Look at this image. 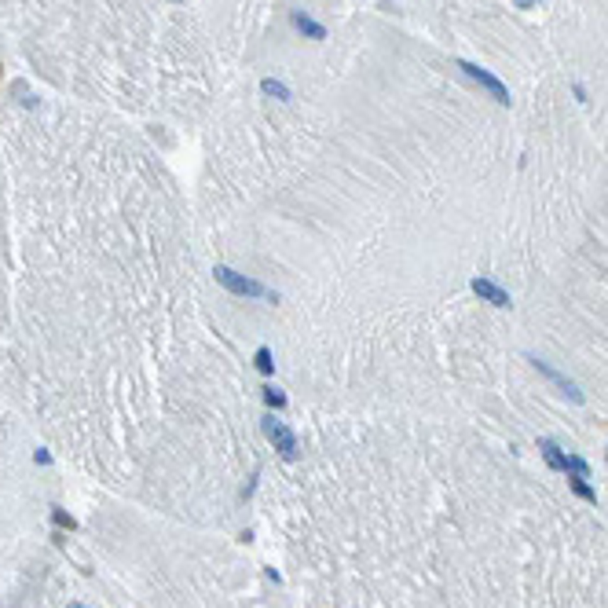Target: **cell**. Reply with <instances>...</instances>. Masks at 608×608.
I'll return each instance as SVG.
<instances>
[{
	"instance_id": "cell-3",
	"label": "cell",
	"mask_w": 608,
	"mask_h": 608,
	"mask_svg": "<svg viewBox=\"0 0 608 608\" xmlns=\"http://www.w3.org/2000/svg\"><path fill=\"white\" fill-rule=\"evenodd\" d=\"M473 293L480 300H488V304H495V308H506L510 304V293L502 286H495V282H488V278H473Z\"/></svg>"
},
{
	"instance_id": "cell-2",
	"label": "cell",
	"mask_w": 608,
	"mask_h": 608,
	"mask_svg": "<svg viewBox=\"0 0 608 608\" xmlns=\"http://www.w3.org/2000/svg\"><path fill=\"white\" fill-rule=\"evenodd\" d=\"M264 432H268V440H271L282 454H286V458H293V454H297V440H293V432H290L286 425H282V422H275V418H271V422L264 425Z\"/></svg>"
},
{
	"instance_id": "cell-10",
	"label": "cell",
	"mask_w": 608,
	"mask_h": 608,
	"mask_svg": "<svg viewBox=\"0 0 608 608\" xmlns=\"http://www.w3.org/2000/svg\"><path fill=\"white\" fill-rule=\"evenodd\" d=\"M70 608H84V604H70Z\"/></svg>"
},
{
	"instance_id": "cell-5",
	"label": "cell",
	"mask_w": 608,
	"mask_h": 608,
	"mask_svg": "<svg viewBox=\"0 0 608 608\" xmlns=\"http://www.w3.org/2000/svg\"><path fill=\"white\" fill-rule=\"evenodd\" d=\"M539 451H542V458H546L550 469H561L564 473V466H568V454H564L553 440H539Z\"/></svg>"
},
{
	"instance_id": "cell-7",
	"label": "cell",
	"mask_w": 608,
	"mask_h": 608,
	"mask_svg": "<svg viewBox=\"0 0 608 608\" xmlns=\"http://www.w3.org/2000/svg\"><path fill=\"white\" fill-rule=\"evenodd\" d=\"M572 491H575L579 498H586V502H597V491L586 484V476H572Z\"/></svg>"
},
{
	"instance_id": "cell-1",
	"label": "cell",
	"mask_w": 608,
	"mask_h": 608,
	"mask_svg": "<svg viewBox=\"0 0 608 608\" xmlns=\"http://www.w3.org/2000/svg\"><path fill=\"white\" fill-rule=\"evenodd\" d=\"M458 70H466V74H469V77H473L476 84H480V89H488L495 103H502V106H510V89H506V84L498 81V77H495L491 70H484V67H476V62H466V59L458 62Z\"/></svg>"
},
{
	"instance_id": "cell-9",
	"label": "cell",
	"mask_w": 608,
	"mask_h": 608,
	"mask_svg": "<svg viewBox=\"0 0 608 608\" xmlns=\"http://www.w3.org/2000/svg\"><path fill=\"white\" fill-rule=\"evenodd\" d=\"M55 524H59V528H74V517H67L62 510H55Z\"/></svg>"
},
{
	"instance_id": "cell-6",
	"label": "cell",
	"mask_w": 608,
	"mask_h": 608,
	"mask_svg": "<svg viewBox=\"0 0 608 608\" xmlns=\"http://www.w3.org/2000/svg\"><path fill=\"white\" fill-rule=\"evenodd\" d=\"M293 26H297L300 33H308V37H315V40H322V37H327V30H322L319 23H312L308 15H300V11L293 15Z\"/></svg>"
},
{
	"instance_id": "cell-8",
	"label": "cell",
	"mask_w": 608,
	"mask_h": 608,
	"mask_svg": "<svg viewBox=\"0 0 608 608\" xmlns=\"http://www.w3.org/2000/svg\"><path fill=\"white\" fill-rule=\"evenodd\" d=\"M260 89H264L268 96H278V99H290V92H286V84H278V81H264V84H260Z\"/></svg>"
},
{
	"instance_id": "cell-4",
	"label": "cell",
	"mask_w": 608,
	"mask_h": 608,
	"mask_svg": "<svg viewBox=\"0 0 608 608\" xmlns=\"http://www.w3.org/2000/svg\"><path fill=\"white\" fill-rule=\"evenodd\" d=\"M535 366H539V371H542V374H546V378H550L553 385H561V388H564V393H568V396H572L575 403H582V393H579V388H575V385H572L568 378H564V374H557V371H553V366H550V363H542V359H535Z\"/></svg>"
}]
</instances>
